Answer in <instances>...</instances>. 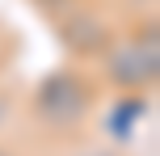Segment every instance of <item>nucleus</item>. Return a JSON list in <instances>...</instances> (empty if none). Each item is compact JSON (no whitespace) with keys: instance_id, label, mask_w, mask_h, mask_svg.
I'll return each instance as SVG.
<instances>
[{"instance_id":"nucleus-5","label":"nucleus","mask_w":160,"mask_h":156,"mask_svg":"<svg viewBox=\"0 0 160 156\" xmlns=\"http://www.w3.org/2000/svg\"><path fill=\"white\" fill-rule=\"evenodd\" d=\"M13 118V93H0V127Z\"/></svg>"},{"instance_id":"nucleus-1","label":"nucleus","mask_w":160,"mask_h":156,"mask_svg":"<svg viewBox=\"0 0 160 156\" xmlns=\"http://www.w3.org/2000/svg\"><path fill=\"white\" fill-rule=\"evenodd\" d=\"M97 110V80L84 68H55L30 93V114L51 135H72Z\"/></svg>"},{"instance_id":"nucleus-6","label":"nucleus","mask_w":160,"mask_h":156,"mask_svg":"<svg viewBox=\"0 0 160 156\" xmlns=\"http://www.w3.org/2000/svg\"><path fill=\"white\" fill-rule=\"evenodd\" d=\"M30 4H38L42 13H59L63 4H72V0H30Z\"/></svg>"},{"instance_id":"nucleus-2","label":"nucleus","mask_w":160,"mask_h":156,"mask_svg":"<svg viewBox=\"0 0 160 156\" xmlns=\"http://www.w3.org/2000/svg\"><path fill=\"white\" fill-rule=\"evenodd\" d=\"M101 80L114 93H152L160 80V25L156 17L139 21L135 30L114 34L110 47L97 55Z\"/></svg>"},{"instance_id":"nucleus-7","label":"nucleus","mask_w":160,"mask_h":156,"mask_svg":"<svg viewBox=\"0 0 160 156\" xmlns=\"http://www.w3.org/2000/svg\"><path fill=\"white\" fill-rule=\"evenodd\" d=\"M80 156H122V152H110V148H93V152H80Z\"/></svg>"},{"instance_id":"nucleus-4","label":"nucleus","mask_w":160,"mask_h":156,"mask_svg":"<svg viewBox=\"0 0 160 156\" xmlns=\"http://www.w3.org/2000/svg\"><path fill=\"white\" fill-rule=\"evenodd\" d=\"M148 114H152V93H118L101 118V131L110 135V143H131Z\"/></svg>"},{"instance_id":"nucleus-8","label":"nucleus","mask_w":160,"mask_h":156,"mask_svg":"<svg viewBox=\"0 0 160 156\" xmlns=\"http://www.w3.org/2000/svg\"><path fill=\"white\" fill-rule=\"evenodd\" d=\"M0 156H17V152H13V148H4V143H0Z\"/></svg>"},{"instance_id":"nucleus-3","label":"nucleus","mask_w":160,"mask_h":156,"mask_svg":"<svg viewBox=\"0 0 160 156\" xmlns=\"http://www.w3.org/2000/svg\"><path fill=\"white\" fill-rule=\"evenodd\" d=\"M51 17H55L59 42H63L76 59H97L105 47H110V38L118 34V25H114L101 8H88V4H80V0L63 4L59 13H51Z\"/></svg>"}]
</instances>
